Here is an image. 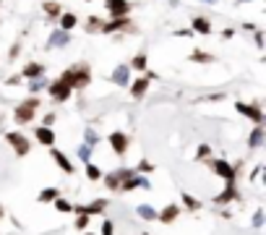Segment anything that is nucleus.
I'll return each instance as SVG.
<instances>
[{
  "label": "nucleus",
  "instance_id": "nucleus-1",
  "mask_svg": "<svg viewBox=\"0 0 266 235\" xmlns=\"http://www.w3.org/2000/svg\"><path fill=\"white\" fill-rule=\"evenodd\" d=\"M37 110H39V97H26L24 102L16 105V110H13V123H16V125H29L31 120L37 118Z\"/></svg>",
  "mask_w": 266,
  "mask_h": 235
},
{
  "label": "nucleus",
  "instance_id": "nucleus-2",
  "mask_svg": "<svg viewBox=\"0 0 266 235\" xmlns=\"http://www.w3.org/2000/svg\"><path fill=\"white\" fill-rule=\"evenodd\" d=\"M66 73H68V78H71L73 91H81V89H86V86L91 84V71H89L86 63H73V66L66 68Z\"/></svg>",
  "mask_w": 266,
  "mask_h": 235
},
{
  "label": "nucleus",
  "instance_id": "nucleus-3",
  "mask_svg": "<svg viewBox=\"0 0 266 235\" xmlns=\"http://www.w3.org/2000/svg\"><path fill=\"white\" fill-rule=\"evenodd\" d=\"M209 167H211V172L217 178H222L225 183H235V175H238V167H240V162H227L225 157H219V160H209Z\"/></svg>",
  "mask_w": 266,
  "mask_h": 235
},
{
  "label": "nucleus",
  "instance_id": "nucleus-4",
  "mask_svg": "<svg viewBox=\"0 0 266 235\" xmlns=\"http://www.w3.org/2000/svg\"><path fill=\"white\" fill-rule=\"evenodd\" d=\"M47 89H50V97L55 100V102H66L71 94H73V86H71V78H68V73L63 71V76L60 78H55L52 84H47Z\"/></svg>",
  "mask_w": 266,
  "mask_h": 235
},
{
  "label": "nucleus",
  "instance_id": "nucleus-5",
  "mask_svg": "<svg viewBox=\"0 0 266 235\" xmlns=\"http://www.w3.org/2000/svg\"><path fill=\"white\" fill-rule=\"evenodd\" d=\"M6 141L11 144V149L16 152V157H26L31 152V141L24 133H19V131H8L6 133Z\"/></svg>",
  "mask_w": 266,
  "mask_h": 235
},
{
  "label": "nucleus",
  "instance_id": "nucleus-6",
  "mask_svg": "<svg viewBox=\"0 0 266 235\" xmlns=\"http://www.w3.org/2000/svg\"><path fill=\"white\" fill-rule=\"evenodd\" d=\"M136 170H131V167H118V170H113V172H107V175H102V183L110 188V191H118L120 188V183L125 180V178H131Z\"/></svg>",
  "mask_w": 266,
  "mask_h": 235
},
{
  "label": "nucleus",
  "instance_id": "nucleus-7",
  "mask_svg": "<svg viewBox=\"0 0 266 235\" xmlns=\"http://www.w3.org/2000/svg\"><path fill=\"white\" fill-rule=\"evenodd\" d=\"M107 144H110V149H113V154L123 157L125 152H128L131 138H128V133H123V131H113V133L107 136Z\"/></svg>",
  "mask_w": 266,
  "mask_h": 235
},
{
  "label": "nucleus",
  "instance_id": "nucleus-8",
  "mask_svg": "<svg viewBox=\"0 0 266 235\" xmlns=\"http://www.w3.org/2000/svg\"><path fill=\"white\" fill-rule=\"evenodd\" d=\"M107 199H91L89 204H81V207H73L76 214H86V217H99L107 209Z\"/></svg>",
  "mask_w": 266,
  "mask_h": 235
},
{
  "label": "nucleus",
  "instance_id": "nucleus-9",
  "mask_svg": "<svg viewBox=\"0 0 266 235\" xmlns=\"http://www.w3.org/2000/svg\"><path fill=\"white\" fill-rule=\"evenodd\" d=\"M136 188H146V191H149V188H151V180H149L146 175H138V172H133L131 178H125V180L120 183L118 191L128 194V191H136Z\"/></svg>",
  "mask_w": 266,
  "mask_h": 235
},
{
  "label": "nucleus",
  "instance_id": "nucleus-10",
  "mask_svg": "<svg viewBox=\"0 0 266 235\" xmlns=\"http://www.w3.org/2000/svg\"><path fill=\"white\" fill-rule=\"evenodd\" d=\"M235 110L248 118V120H253L256 125H263V113H261V107L258 105H245V102H235Z\"/></svg>",
  "mask_w": 266,
  "mask_h": 235
},
{
  "label": "nucleus",
  "instance_id": "nucleus-11",
  "mask_svg": "<svg viewBox=\"0 0 266 235\" xmlns=\"http://www.w3.org/2000/svg\"><path fill=\"white\" fill-rule=\"evenodd\" d=\"M240 199V191H238V183H225V188L214 196V204H232V201H238Z\"/></svg>",
  "mask_w": 266,
  "mask_h": 235
},
{
  "label": "nucleus",
  "instance_id": "nucleus-12",
  "mask_svg": "<svg viewBox=\"0 0 266 235\" xmlns=\"http://www.w3.org/2000/svg\"><path fill=\"white\" fill-rule=\"evenodd\" d=\"M50 157H52V162L66 172V175H73V162H71V157L66 154V152H60V149H55V147H50Z\"/></svg>",
  "mask_w": 266,
  "mask_h": 235
},
{
  "label": "nucleus",
  "instance_id": "nucleus-13",
  "mask_svg": "<svg viewBox=\"0 0 266 235\" xmlns=\"http://www.w3.org/2000/svg\"><path fill=\"white\" fill-rule=\"evenodd\" d=\"M104 8L113 19H120V16H128L131 13V3L128 0H104Z\"/></svg>",
  "mask_w": 266,
  "mask_h": 235
},
{
  "label": "nucleus",
  "instance_id": "nucleus-14",
  "mask_svg": "<svg viewBox=\"0 0 266 235\" xmlns=\"http://www.w3.org/2000/svg\"><path fill=\"white\" fill-rule=\"evenodd\" d=\"M71 44V31H63V29H52L50 39H47V50H60V47H68Z\"/></svg>",
  "mask_w": 266,
  "mask_h": 235
},
{
  "label": "nucleus",
  "instance_id": "nucleus-15",
  "mask_svg": "<svg viewBox=\"0 0 266 235\" xmlns=\"http://www.w3.org/2000/svg\"><path fill=\"white\" fill-rule=\"evenodd\" d=\"M180 214H183L180 204H167V207H162V212H156V219H159L162 225H172Z\"/></svg>",
  "mask_w": 266,
  "mask_h": 235
},
{
  "label": "nucleus",
  "instance_id": "nucleus-16",
  "mask_svg": "<svg viewBox=\"0 0 266 235\" xmlns=\"http://www.w3.org/2000/svg\"><path fill=\"white\" fill-rule=\"evenodd\" d=\"M34 138H37V144H44V147H55V141H58V133L52 128H47V125H37L34 128Z\"/></svg>",
  "mask_w": 266,
  "mask_h": 235
},
{
  "label": "nucleus",
  "instance_id": "nucleus-17",
  "mask_svg": "<svg viewBox=\"0 0 266 235\" xmlns=\"http://www.w3.org/2000/svg\"><path fill=\"white\" fill-rule=\"evenodd\" d=\"M128 26H131V19H128V16H120V19L104 21V26H102V34H115V31H120V29H128Z\"/></svg>",
  "mask_w": 266,
  "mask_h": 235
},
{
  "label": "nucleus",
  "instance_id": "nucleus-18",
  "mask_svg": "<svg viewBox=\"0 0 266 235\" xmlns=\"http://www.w3.org/2000/svg\"><path fill=\"white\" fill-rule=\"evenodd\" d=\"M113 84L115 86H128L131 84V68L128 66H115V71H113Z\"/></svg>",
  "mask_w": 266,
  "mask_h": 235
},
{
  "label": "nucleus",
  "instance_id": "nucleus-19",
  "mask_svg": "<svg viewBox=\"0 0 266 235\" xmlns=\"http://www.w3.org/2000/svg\"><path fill=\"white\" fill-rule=\"evenodd\" d=\"M128 86H131V97H133V100H144L146 91H149V78L141 76V78H136V81L128 84Z\"/></svg>",
  "mask_w": 266,
  "mask_h": 235
},
{
  "label": "nucleus",
  "instance_id": "nucleus-20",
  "mask_svg": "<svg viewBox=\"0 0 266 235\" xmlns=\"http://www.w3.org/2000/svg\"><path fill=\"white\" fill-rule=\"evenodd\" d=\"M263 141H266L263 125H256V128L250 131V136H248V149H261V147H263Z\"/></svg>",
  "mask_w": 266,
  "mask_h": 235
},
{
  "label": "nucleus",
  "instance_id": "nucleus-21",
  "mask_svg": "<svg viewBox=\"0 0 266 235\" xmlns=\"http://www.w3.org/2000/svg\"><path fill=\"white\" fill-rule=\"evenodd\" d=\"M39 76H44V63H26L24 66V71H21V78H39Z\"/></svg>",
  "mask_w": 266,
  "mask_h": 235
},
{
  "label": "nucleus",
  "instance_id": "nucleus-22",
  "mask_svg": "<svg viewBox=\"0 0 266 235\" xmlns=\"http://www.w3.org/2000/svg\"><path fill=\"white\" fill-rule=\"evenodd\" d=\"M191 26H193V29H191L193 34H211V21L206 19V16H196Z\"/></svg>",
  "mask_w": 266,
  "mask_h": 235
},
{
  "label": "nucleus",
  "instance_id": "nucleus-23",
  "mask_svg": "<svg viewBox=\"0 0 266 235\" xmlns=\"http://www.w3.org/2000/svg\"><path fill=\"white\" fill-rule=\"evenodd\" d=\"M128 68H131V71H138V73H146V71H149V58H146V53L133 55V60L128 63Z\"/></svg>",
  "mask_w": 266,
  "mask_h": 235
},
{
  "label": "nucleus",
  "instance_id": "nucleus-24",
  "mask_svg": "<svg viewBox=\"0 0 266 235\" xmlns=\"http://www.w3.org/2000/svg\"><path fill=\"white\" fill-rule=\"evenodd\" d=\"M76 24H78V16L76 13H60L58 16V29H63V31L76 29Z\"/></svg>",
  "mask_w": 266,
  "mask_h": 235
},
{
  "label": "nucleus",
  "instance_id": "nucleus-25",
  "mask_svg": "<svg viewBox=\"0 0 266 235\" xmlns=\"http://www.w3.org/2000/svg\"><path fill=\"white\" fill-rule=\"evenodd\" d=\"M58 196H60V188H55V185H47V188H42V191H39L37 201H39V204H52Z\"/></svg>",
  "mask_w": 266,
  "mask_h": 235
},
{
  "label": "nucleus",
  "instance_id": "nucleus-26",
  "mask_svg": "<svg viewBox=\"0 0 266 235\" xmlns=\"http://www.w3.org/2000/svg\"><path fill=\"white\" fill-rule=\"evenodd\" d=\"M136 214L144 219V222H154V219H156V209L149 207V204H138V207H136Z\"/></svg>",
  "mask_w": 266,
  "mask_h": 235
},
{
  "label": "nucleus",
  "instance_id": "nucleus-27",
  "mask_svg": "<svg viewBox=\"0 0 266 235\" xmlns=\"http://www.w3.org/2000/svg\"><path fill=\"white\" fill-rule=\"evenodd\" d=\"M183 207H185L188 212H198V209H203V201L196 199L193 194H183Z\"/></svg>",
  "mask_w": 266,
  "mask_h": 235
},
{
  "label": "nucleus",
  "instance_id": "nucleus-28",
  "mask_svg": "<svg viewBox=\"0 0 266 235\" xmlns=\"http://www.w3.org/2000/svg\"><path fill=\"white\" fill-rule=\"evenodd\" d=\"M42 8H44V13H47V19H58V16L63 13V6H60V3H55V0H47V3H44Z\"/></svg>",
  "mask_w": 266,
  "mask_h": 235
},
{
  "label": "nucleus",
  "instance_id": "nucleus-29",
  "mask_svg": "<svg viewBox=\"0 0 266 235\" xmlns=\"http://www.w3.org/2000/svg\"><path fill=\"white\" fill-rule=\"evenodd\" d=\"M102 175H104L102 167H97L94 162H86V178H89L91 183H99V180H102Z\"/></svg>",
  "mask_w": 266,
  "mask_h": 235
},
{
  "label": "nucleus",
  "instance_id": "nucleus-30",
  "mask_svg": "<svg viewBox=\"0 0 266 235\" xmlns=\"http://www.w3.org/2000/svg\"><path fill=\"white\" fill-rule=\"evenodd\" d=\"M52 207H55L58 212H63V214H71V212H73V204H71L68 199H63V196H58V199L52 201Z\"/></svg>",
  "mask_w": 266,
  "mask_h": 235
},
{
  "label": "nucleus",
  "instance_id": "nucleus-31",
  "mask_svg": "<svg viewBox=\"0 0 266 235\" xmlns=\"http://www.w3.org/2000/svg\"><path fill=\"white\" fill-rule=\"evenodd\" d=\"M91 152H94V147H89V144H78V149H76L78 160H81L84 165H86V162H91Z\"/></svg>",
  "mask_w": 266,
  "mask_h": 235
},
{
  "label": "nucleus",
  "instance_id": "nucleus-32",
  "mask_svg": "<svg viewBox=\"0 0 266 235\" xmlns=\"http://www.w3.org/2000/svg\"><path fill=\"white\" fill-rule=\"evenodd\" d=\"M44 86H47L44 76H39V78H31V84H29V91H31V97H37V91H42Z\"/></svg>",
  "mask_w": 266,
  "mask_h": 235
},
{
  "label": "nucleus",
  "instance_id": "nucleus-33",
  "mask_svg": "<svg viewBox=\"0 0 266 235\" xmlns=\"http://www.w3.org/2000/svg\"><path fill=\"white\" fill-rule=\"evenodd\" d=\"M84 144H89V147H97L99 144V136H97V131H94V128H86L84 131Z\"/></svg>",
  "mask_w": 266,
  "mask_h": 235
},
{
  "label": "nucleus",
  "instance_id": "nucleus-34",
  "mask_svg": "<svg viewBox=\"0 0 266 235\" xmlns=\"http://www.w3.org/2000/svg\"><path fill=\"white\" fill-rule=\"evenodd\" d=\"M191 60H193V63H214V55H209V53H201V50H196V53H191Z\"/></svg>",
  "mask_w": 266,
  "mask_h": 235
},
{
  "label": "nucleus",
  "instance_id": "nucleus-35",
  "mask_svg": "<svg viewBox=\"0 0 266 235\" xmlns=\"http://www.w3.org/2000/svg\"><path fill=\"white\" fill-rule=\"evenodd\" d=\"M102 26H104V21L97 19V16H91V19L86 21V31H102Z\"/></svg>",
  "mask_w": 266,
  "mask_h": 235
},
{
  "label": "nucleus",
  "instance_id": "nucleus-36",
  "mask_svg": "<svg viewBox=\"0 0 266 235\" xmlns=\"http://www.w3.org/2000/svg\"><path fill=\"white\" fill-rule=\"evenodd\" d=\"M209 154H211V147H209V144H201V147L196 149V160L203 162V160H209Z\"/></svg>",
  "mask_w": 266,
  "mask_h": 235
},
{
  "label": "nucleus",
  "instance_id": "nucleus-37",
  "mask_svg": "<svg viewBox=\"0 0 266 235\" xmlns=\"http://www.w3.org/2000/svg\"><path fill=\"white\" fill-rule=\"evenodd\" d=\"M136 172H138V175H149V172H154V165L149 160H141L138 167H136Z\"/></svg>",
  "mask_w": 266,
  "mask_h": 235
},
{
  "label": "nucleus",
  "instance_id": "nucleus-38",
  "mask_svg": "<svg viewBox=\"0 0 266 235\" xmlns=\"http://www.w3.org/2000/svg\"><path fill=\"white\" fill-rule=\"evenodd\" d=\"M89 222H91V217H86V214H78V217H76V230H81V232H86Z\"/></svg>",
  "mask_w": 266,
  "mask_h": 235
},
{
  "label": "nucleus",
  "instance_id": "nucleus-39",
  "mask_svg": "<svg viewBox=\"0 0 266 235\" xmlns=\"http://www.w3.org/2000/svg\"><path fill=\"white\" fill-rule=\"evenodd\" d=\"M102 235H115V225H113V219H104V222H102Z\"/></svg>",
  "mask_w": 266,
  "mask_h": 235
},
{
  "label": "nucleus",
  "instance_id": "nucleus-40",
  "mask_svg": "<svg viewBox=\"0 0 266 235\" xmlns=\"http://www.w3.org/2000/svg\"><path fill=\"white\" fill-rule=\"evenodd\" d=\"M253 227H256V230L263 227V209H256V214H253Z\"/></svg>",
  "mask_w": 266,
  "mask_h": 235
},
{
  "label": "nucleus",
  "instance_id": "nucleus-41",
  "mask_svg": "<svg viewBox=\"0 0 266 235\" xmlns=\"http://www.w3.org/2000/svg\"><path fill=\"white\" fill-rule=\"evenodd\" d=\"M55 120H58V115H55V113H47V115L42 118V125H47V128H52V125H55Z\"/></svg>",
  "mask_w": 266,
  "mask_h": 235
},
{
  "label": "nucleus",
  "instance_id": "nucleus-42",
  "mask_svg": "<svg viewBox=\"0 0 266 235\" xmlns=\"http://www.w3.org/2000/svg\"><path fill=\"white\" fill-rule=\"evenodd\" d=\"M19 53H21V44H19V42H16V44L11 47V53H8V58H11V60H16V58H19Z\"/></svg>",
  "mask_w": 266,
  "mask_h": 235
},
{
  "label": "nucleus",
  "instance_id": "nucleus-43",
  "mask_svg": "<svg viewBox=\"0 0 266 235\" xmlns=\"http://www.w3.org/2000/svg\"><path fill=\"white\" fill-rule=\"evenodd\" d=\"M21 84V76H8L6 78V86H19Z\"/></svg>",
  "mask_w": 266,
  "mask_h": 235
},
{
  "label": "nucleus",
  "instance_id": "nucleus-44",
  "mask_svg": "<svg viewBox=\"0 0 266 235\" xmlns=\"http://www.w3.org/2000/svg\"><path fill=\"white\" fill-rule=\"evenodd\" d=\"M191 34H193L191 29H178V31H175V37H191Z\"/></svg>",
  "mask_w": 266,
  "mask_h": 235
},
{
  "label": "nucleus",
  "instance_id": "nucleus-45",
  "mask_svg": "<svg viewBox=\"0 0 266 235\" xmlns=\"http://www.w3.org/2000/svg\"><path fill=\"white\" fill-rule=\"evenodd\" d=\"M256 44L263 47V31H261V29H256Z\"/></svg>",
  "mask_w": 266,
  "mask_h": 235
},
{
  "label": "nucleus",
  "instance_id": "nucleus-46",
  "mask_svg": "<svg viewBox=\"0 0 266 235\" xmlns=\"http://www.w3.org/2000/svg\"><path fill=\"white\" fill-rule=\"evenodd\" d=\"M235 37V31L232 29H227V31H222V39H232Z\"/></svg>",
  "mask_w": 266,
  "mask_h": 235
},
{
  "label": "nucleus",
  "instance_id": "nucleus-47",
  "mask_svg": "<svg viewBox=\"0 0 266 235\" xmlns=\"http://www.w3.org/2000/svg\"><path fill=\"white\" fill-rule=\"evenodd\" d=\"M258 175H261V165L253 170V175H250V180H258Z\"/></svg>",
  "mask_w": 266,
  "mask_h": 235
},
{
  "label": "nucleus",
  "instance_id": "nucleus-48",
  "mask_svg": "<svg viewBox=\"0 0 266 235\" xmlns=\"http://www.w3.org/2000/svg\"><path fill=\"white\" fill-rule=\"evenodd\" d=\"M243 29H245V31H256L258 26H256V24H243Z\"/></svg>",
  "mask_w": 266,
  "mask_h": 235
},
{
  "label": "nucleus",
  "instance_id": "nucleus-49",
  "mask_svg": "<svg viewBox=\"0 0 266 235\" xmlns=\"http://www.w3.org/2000/svg\"><path fill=\"white\" fill-rule=\"evenodd\" d=\"M238 3H250V0H238Z\"/></svg>",
  "mask_w": 266,
  "mask_h": 235
},
{
  "label": "nucleus",
  "instance_id": "nucleus-50",
  "mask_svg": "<svg viewBox=\"0 0 266 235\" xmlns=\"http://www.w3.org/2000/svg\"><path fill=\"white\" fill-rule=\"evenodd\" d=\"M3 214H6V212H3V207H0V217H3Z\"/></svg>",
  "mask_w": 266,
  "mask_h": 235
},
{
  "label": "nucleus",
  "instance_id": "nucleus-51",
  "mask_svg": "<svg viewBox=\"0 0 266 235\" xmlns=\"http://www.w3.org/2000/svg\"><path fill=\"white\" fill-rule=\"evenodd\" d=\"M84 235H94V232H84Z\"/></svg>",
  "mask_w": 266,
  "mask_h": 235
},
{
  "label": "nucleus",
  "instance_id": "nucleus-52",
  "mask_svg": "<svg viewBox=\"0 0 266 235\" xmlns=\"http://www.w3.org/2000/svg\"><path fill=\"white\" fill-rule=\"evenodd\" d=\"M86 3H91V0H86Z\"/></svg>",
  "mask_w": 266,
  "mask_h": 235
},
{
  "label": "nucleus",
  "instance_id": "nucleus-53",
  "mask_svg": "<svg viewBox=\"0 0 266 235\" xmlns=\"http://www.w3.org/2000/svg\"><path fill=\"white\" fill-rule=\"evenodd\" d=\"M0 3H3V0H0Z\"/></svg>",
  "mask_w": 266,
  "mask_h": 235
}]
</instances>
